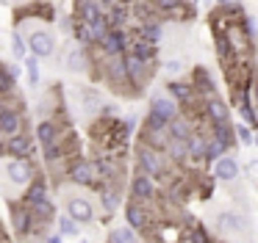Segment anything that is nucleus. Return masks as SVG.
I'll return each mask as SVG.
<instances>
[{
    "instance_id": "f257e3e1",
    "label": "nucleus",
    "mask_w": 258,
    "mask_h": 243,
    "mask_svg": "<svg viewBox=\"0 0 258 243\" xmlns=\"http://www.w3.org/2000/svg\"><path fill=\"white\" fill-rule=\"evenodd\" d=\"M136 166H139V171L150 174L153 180H156V177H164V180H167L169 177V158L164 152H158V149L145 147V144L136 147Z\"/></svg>"
},
{
    "instance_id": "f03ea898",
    "label": "nucleus",
    "mask_w": 258,
    "mask_h": 243,
    "mask_svg": "<svg viewBox=\"0 0 258 243\" xmlns=\"http://www.w3.org/2000/svg\"><path fill=\"white\" fill-rule=\"evenodd\" d=\"M214 229L219 232V235H247L250 232V221H247V215L236 213V210H222V213H217V218H214Z\"/></svg>"
},
{
    "instance_id": "7ed1b4c3",
    "label": "nucleus",
    "mask_w": 258,
    "mask_h": 243,
    "mask_svg": "<svg viewBox=\"0 0 258 243\" xmlns=\"http://www.w3.org/2000/svg\"><path fill=\"white\" fill-rule=\"evenodd\" d=\"M103 53V58H114V55H125L131 50V36L125 28H108V33L103 36V42L97 44Z\"/></svg>"
},
{
    "instance_id": "20e7f679",
    "label": "nucleus",
    "mask_w": 258,
    "mask_h": 243,
    "mask_svg": "<svg viewBox=\"0 0 258 243\" xmlns=\"http://www.w3.org/2000/svg\"><path fill=\"white\" fill-rule=\"evenodd\" d=\"M28 53L36 55V58H50L53 53H56V36H53V31H47V28H36V31L28 33Z\"/></svg>"
},
{
    "instance_id": "39448f33",
    "label": "nucleus",
    "mask_w": 258,
    "mask_h": 243,
    "mask_svg": "<svg viewBox=\"0 0 258 243\" xmlns=\"http://www.w3.org/2000/svg\"><path fill=\"white\" fill-rule=\"evenodd\" d=\"M67 177L73 185H81V188H89V185H97V169H95V160H86V158H75L67 169Z\"/></svg>"
},
{
    "instance_id": "423d86ee",
    "label": "nucleus",
    "mask_w": 258,
    "mask_h": 243,
    "mask_svg": "<svg viewBox=\"0 0 258 243\" xmlns=\"http://www.w3.org/2000/svg\"><path fill=\"white\" fill-rule=\"evenodd\" d=\"M6 180L17 188H28L34 182V163L31 158H12L6 163Z\"/></svg>"
},
{
    "instance_id": "0eeeda50",
    "label": "nucleus",
    "mask_w": 258,
    "mask_h": 243,
    "mask_svg": "<svg viewBox=\"0 0 258 243\" xmlns=\"http://www.w3.org/2000/svg\"><path fill=\"white\" fill-rule=\"evenodd\" d=\"M12 226H14V232H17L20 237H28V235H34L36 229H42V221H36V215L31 213V207H25V204H14Z\"/></svg>"
},
{
    "instance_id": "6e6552de",
    "label": "nucleus",
    "mask_w": 258,
    "mask_h": 243,
    "mask_svg": "<svg viewBox=\"0 0 258 243\" xmlns=\"http://www.w3.org/2000/svg\"><path fill=\"white\" fill-rule=\"evenodd\" d=\"M125 69H128V83L134 88V94H139V88L147 83L153 72V64H145L142 58H136L134 53H125Z\"/></svg>"
},
{
    "instance_id": "1a4fd4ad",
    "label": "nucleus",
    "mask_w": 258,
    "mask_h": 243,
    "mask_svg": "<svg viewBox=\"0 0 258 243\" xmlns=\"http://www.w3.org/2000/svg\"><path fill=\"white\" fill-rule=\"evenodd\" d=\"M67 215L75 218L78 224H92V221H95V204L86 196H81V193H73V196L67 199Z\"/></svg>"
},
{
    "instance_id": "9d476101",
    "label": "nucleus",
    "mask_w": 258,
    "mask_h": 243,
    "mask_svg": "<svg viewBox=\"0 0 258 243\" xmlns=\"http://www.w3.org/2000/svg\"><path fill=\"white\" fill-rule=\"evenodd\" d=\"M214 180L217 182H236L239 180V174H241V163H239V158L236 155H222V158L214 163Z\"/></svg>"
},
{
    "instance_id": "9b49d317",
    "label": "nucleus",
    "mask_w": 258,
    "mask_h": 243,
    "mask_svg": "<svg viewBox=\"0 0 258 243\" xmlns=\"http://www.w3.org/2000/svg\"><path fill=\"white\" fill-rule=\"evenodd\" d=\"M17 133H23V113L17 108H12V105L0 102V136L12 138Z\"/></svg>"
},
{
    "instance_id": "f8f14e48",
    "label": "nucleus",
    "mask_w": 258,
    "mask_h": 243,
    "mask_svg": "<svg viewBox=\"0 0 258 243\" xmlns=\"http://www.w3.org/2000/svg\"><path fill=\"white\" fill-rule=\"evenodd\" d=\"M203 116H206L208 125H222V122H230V108L225 99L208 97V99H203Z\"/></svg>"
},
{
    "instance_id": "ddd939ff",
    "label": "nucleus",
    "mask_w": 258,
    "mask_h": 243,
    "mask_svg": "<svg viewBox=\"0 0 258 243\" xmlns=\"http://www.w3.org/2000/svg\"><path fill=\"white\" fill-rule=\"evenodd\" d=\"M191 88H195V94H200L203 99H208V97H217V86H214V77H211V72L206 69V66H195L191 69Z\"/></svg>"
},
{
    "instance_id": "4468645a",
    "label": "nucleus",
    "mask_w": 258,
    "mask_h": 243,
    "mask_svg": "<svg viewBox=\"0 0 258 243\" xmlns=\"http://www.w3.org/2000/svg\"><path fill=\"white\" fill-rule=\"evenodd\" d=\"M150 113L161 116L164 122H172L175 116L180 113V105L175 102L169 94H153V97H150Z\"/></svg>"
},
{
    "instance_id": "2eb2a0df",
    "label": "nucleus",
    "mask_w": 258,
    "mask_h": 243,
    "mask_svg": "<svg viewBox=\"0 0 258 243\" xmlns=\"http://www.w3.org/2000/svg\"><path fill=\"white\" fill-rule=\"evenodd\" d=\"M153 193H156V182H153L150 174L139 171V174L131 177V196H134V202L145 204L147 199H153Z\"/></svg>"
},
{
    "instance_id": "dca6fc26",
    "label": "nucleus",
    "mask_w": 258,
    "mask_h": 243,
    "mask_svg": "<svg viewBox=\"0 0 258 243\" xmlns=\"http://www.w3.org/2000/svg\"><path fill=\"white\" fill-rule=\"evenodd\" d=\"M103 17H106V9H103L97 0H78V3H75V20L78 22L92 25V22L103 20Z\"/></svg>"
},
{
    "instance_id": "f3484780",
    "label": "nucleus",
    "mask_w": 258,
    "mask_h": 243,
    "mask_svg": "<svg viewBox=\"0 0 258 243\" xmlns=\"http://www.w3.org/2000/svg\"><path fill=\"white\" fill-rule=\"evenodd\" d=\"M167 94L175 99L178 105H195L197 102V94H195V88H191V83H186V80H167Z\"/></svg>"
},
{
    "instance_id": "a211bd4d",
    "label": "nucleus",
    "mask_w": 258,
    "mask_h": 243,
    "mask_svg": "<svg viewBox=\"0 0 258 243\" xmlns=\"http://www.w3.org/2000/svg\"><path fill=\"white\" fill-rule=\"evenodd\" d=\"M6 155H12V158H31L34 155V138L28 133H17V136L6 138Z\"/></svg>"
},
{
    "instance_id": "6ab92c4d",
    "label": "nucleus",
    "mask_w": 258,
    "mask_h": 243,
    "mask_svg": "<svg viewBox=\"0 0 258 243\" xmlns=\"http://www.w3.org/2000/svg\"><path fill=\"white\" fill-rule=\"evenodd\" d=\"M214 50H217V58L222 66H230L239 55H236L233 44H230V36L228 31H214Z\"/></svg>"
},
{
    "instance_id": "aec40b11",
    "label": "nucleus",
    "mask_w": 258,
    "mask_h": 243,
    "mask_svg": "<svg viewBox=\"0 0 258 243\" xmlns=\"http://www.w3.org/2000/svg\"><path fill=\"white\" fill-rule=\"evenodd\" d=\"M211 127V138L217 144H222L225 149H236V144H239V138H236V127L230 125V122H222V125H208Z\"/></svg>"
},
{
    "instance_id": "412c9836",
    "label": "nucleus",
    "mask_w": 258,
    "mask_h": 243,
    "mask_svg": "<svg viewBox=\"0 0 258 243\" xmlns=\"http://www.w3.org/2000/svg\"><path fill=\"white\" fill-rule=\"evenodd\" d=\"M128 53H134L136 58H142L145 64H156L158 44L147 42V39H142V36H134V39H131V50H128Z\"/></svg>"
},
{
    "instance_id": "4be33fe9",
    "label": "nucleus",
    "mask_w": 258,
    "mask_h": 243,
    "mask_svg": "<svg viewBox=\"0 0 258 243\" xmlns=\"http://www.w3.org/2000/svg\"><path fill=\"white\" fill-rule=\"evenodd\" d=\"M64 66H67L70 72H86V66H89V50L81 47V44L70 47L67 53H64Z\"/></svg>"
},
{
    "instance_id": "5701e85b",
    "label": "nucleus",
    "mask_w": 258,
    "mask_h": 243,
    "mask_svg": "<svg viewBox=\"0 0 258 243\" xmlns=\"http://www.w3.org/2000/svg\"><path fill=\"white\" fill-rule=\"evenodd\" d=\"M45 199H50L47 196V180L34 177V182H31V185L25 188V193H23V204L25 207H36V204L45 202Z\"/></svg>"
},
{
    "instance_id": "b1692460",
    "label": "nucleus",
    "mask_w": 258,
    "mask_h": 243,
    "mask_svg": "<svg viewBox=\"0 0 258 243\" xmlns=\"http://www.w3.org/2000/svg\"><path fill=\"white\" fill-rule=\"evenodd\" d=\"M195 130H197L195 122H191L189 113H183V110H180V113L169 122V138H183V141H189Z\"/></svg>"
},
{
    "instance_id": "393cba45",
    "label": "nucleus",
    "mask_w": 258,
    "mask_h": 243,
    "mask_svg": "<svg viewBox=\"0 0 258 243\" xmlns=\"http://www.w3.org/2000/svg\"><path fill=\"white\" fill-rule=\"evenodd\" d=\"M125 221H128V226H131L134 232L145 229V226H147V213H145V204H142V202H134V199H131V202L125 204Z\"/></svg>"
},
{
    "instance_id": "a878e982",
    "label": "nucleus",
    "mask_w": 258,
    "mask_h": 243,
    "mask_svg": "<svg viewBox=\"0 0 258 243\" xmlns=\"http://www.w3.org/2000/svg\"><path fill=\"white\" fill-rule=\"evenodd\" d=\"M136 36L147 39V42H153V44H161V39H164V25H161V20H158V17H153V20L139 22V28H136Z\"/></svg>"
},
{
    "instance_id": "bb28decb",
    "label": "nucleus",
    "mask_w": 258,
    "mask_h": 243,
    "mask_svg": "<svg viewBox=\"0 0 258 243\" xmlns=\"http://www.w3.org/2000/svg\"><path fill=\"white\" fill-rule=\"evenodd\" d=\"M164 155L169 158V163H189L191 160L189 158V141H183V138H169Z\"/></svg>"
},
{
    "instance_id": "cd10ccee",
    "label": "nucleus",
    "mask_w": 258,
    "mask_h": 243,
    "mask_svg": "<svg viewBox=\"0 0 258 243\" xmlns=\"http://www.w3.org/2000/svg\"><path fill=\"white\" fill-rule=\"evenodd\" d=\"M36 141L42 144V147H50V144L58 141V127L53 119H42L39 125H36Z\"/></svg>"
},
{
    "instance_id": "c85d7f7f",
    "label": "nucleus",
    "mask_w": 258,
    "mask_h": 243,
    "mask_svg": "<svg viewBox=\"0 0 258 243\" xmlns=\"http://www.w3.org/2000/svg\"><path fill=\"white\" fill-rule=\"evenodd\" d=\"M128 9H125L122 3H117V6H111V9L106 11V22H108V28H125L128 25Z\"/></svg>"
},
{
    "instance_id": "c756f323",
    "label": "nucleus",
    "mask_w": 258,
    "mask_h": 243,
    "mask_svg": "<svg viewBox=\"0 0 258 243\" xmlns=\"http://www.w3.org/2000/svg\"><path fill=\"white\" fill-rule=\"evenodd\" d=\"M95 169H97V177L100 180H114V174H117V160L108 158V155H100V158L95 160Z\"/></svg>"
},
{
    "instance_id": "7c9ffc66",
    "label": "nucleus",
    "mask_w": 258,
    "mask_h": 243,
    "mask_svg": "<svg viewBox=\"0 0 258 243\" xmlns=\"http://www.w3.org/2000/svg\"><path fill=\"white\" fill-rule=\"evenodd\" d=\"M206 144H208V136H203L200 130L191 133V138H189V158L191 160H203V155H206Z\"/></svg>"
},
{
    "instance_id": "2f4dec72",
    "label": "nucleus",
    "mask_w": 258,
    "mask_h": 243,
    "mask_svg": "<svg viewBox=\"0 0 258 243\" xmlns=\"http://www.w3.org/2000/svg\"><path fill=\"white\" fill-rule=\"evenodd\" d=\"M12 55H14L17 61H25V58L31 55V53H28V39H25L20 31H12Z\"/></svg>"
},
{
    "instance_id": "473e14b6",
    "label": "nucleus",
    "mask_w": 258,
    "mask_h": 243,
    "mask_svg": "<svg viewBox=\"0 0 258 243\" xmlns=\"http://www.w3.org/2000/svg\"><path fill=\"white\" fill-rule=\"evenodd\" d=\"M14 86H17V75L9 64H0V94H12Z\"/></svg>"
},
{
    "instance_id": "72a5a7b5",
    "label": "nucleus",
    "mask_w": 258,
    "mask_h": 243,
    "mask_svg": "<svg viewBox=\"0 0 258 243\" xmlns=\"http://www.w3.org/2000/svg\"><path fill=\"white\" fill-rule=\"evenodd\" d=\"M222 155H228V149H225L222 144H217V141H214L211 136H208V144H206V155H203V163L214 166V163H217L219 158H222Z\"/></svg>"
},
{
    "instance_id": "f704fd0d",
    "label": "nucleus",
    "mask_w": 258,
    "mask_h": 243,
    "mask_svg": "<svg viewBox=\"0 0 258 243\" xmlns=\"http://www.w3.org/2000/svg\"><path fill=\"white\" fill-rule=\"evenodd\" d=\"M31 213L36 215V221H42V224H50L53 215H56V204H53L50 199H45V202H39L36 207H31Z\"/></svg>"
},
{
    "instance_id": "c9c22d12",
    "label": "nucleus",
    "mask_w": 258,
    "mask_h": 243,
    "mask_svg": "<svg viewBox=\"0 0 258 243\" xmlns=\"http://www.w3.org/2000/svg\"><path fill=\"white\" fill-rule=\"evenodd\" d=\"M78 232H81V224H78V221L70 218L67 213L58 215V235H61V237H75Z\"/></svg>"
},
{
    "instance_id": "e433bc0d",
    "label": "nucleus",
    "mask_w": 258,
    "mask_h": 243,
    "mask_svg": "<svg viewBox=\"0 0 258 243\" xmlns=\"http://www.w3.org/2000/svg\"><path fill=\"white\" fill-rule=\"evenodd\" d=\"M108 243H139V240H136V232L131 226H117V229L108 232Z\"/></svg>"
},
{
    "instance_id": "4c0bfd02",
    "label": "nucleus",
    "mask_w": 258,
    "mask_h": 243,
    "mask_svg": "<svg viewBox=\"0 0 258 243\" xmlns=\"http://www.w3.org/2000/svg\"><path fill=\"white\" fill-rule=\"evenodd\" d=\"M100 204H103V210H106V213H114V210L119 207V191H117V188H111V191H108V188H103Z\"/></svg>"
},
{
    "instance_id": "58836bf2",
    "label": "nucleus",
    "mask_w": 258,
    "mask_h": 243,
    "mask_svg": "<svg viewBox=\"0 0 258 243\" xmlns=\"http://www.w3.org/2000/svg\"><path fill=\"white\" fill-rule=\"evenodd\" d=\"M189 243H214V237L203 224H191L189 226Z\"/></svg>"
},
{
    "instance_id": "ea45409f",
    "label": "nucleus",
    "mask_w": 258,
    "mask_h": 243,
    "mask_svg": "<svg viewBox=\"0 0 258 243\" xmlns=\"http://www.w3.org/2000/svg\"><path fill=\"white\" fill-rule=\"evenodd\" d=\"M186 69V61L183 58H167L164 61V75L169 77V80H178V75Z\"/></svg>"
},
{
    "instance_id": "a19ab883",
    "label": "nucleus",
    "mask_w": 258,
    "mask_h": 243,
    "mask_svg": "<svg viewBox=\"0 0 258 243\" xmlns=\"http://www.w3.org/2000/svg\"><path fill=\"white\" fill-rule=\"evenodd\" d=\"M23 64H25V72H28V83L31 86H39V58H36V55H28Z\"/></svg>"
},
{
    "instance_id": "79ce46f5",
    "label": "nucleus",
    "mask_w": 258,
    "mask_h": 243,
    "mask_svg": "<svg viewBox=\"0 0 258 243\" xmlns=\"http://www.w3.org/2000/svg\"><path fill=\"white\" fill-rule=\"evenodd\" d=\"M252 136H255V130H252L250 125H236V138H239V144H244V147H252Z\"/></svg>"
},
{
    "instance_id": "37998d69",
    "label": "nucleus",
    "mask_w": 258,
    "mask_h": 243,
    "mask_svg": "<svg viewBox=\"0 0 258 243\" xmlns=\"http://www.w3.org/2000/svg\"><path fill=\"white\" fill-rule=\"evenodd\" d=\"M119 125H122V136L131 138V136H134V130H136V125H139V119H136V116H122Z\"/></svg>"
},
{
    "instance_id": "c03bdc74",
    "label": "nucleus",
    "mask_w": 258,
    "mask_h": 243,
    "mask_svg": "<svg viewBox=\"0 0 258 243\" xmlns=\"http://www.w3.org/2000/svg\"><path fill=\"white\" fill-rule=\"evenodd\" d=\"M244 174L247 177H255L258 174V160H250V163L244 166Z\"/></svg>"
},
{
    "instance_id": "a18cd8bd",
    "label": "nucleus",
    "mask_w": 258,
    "mask_h": 243,
    "mask_svg": "<svg viewBox=\"0 0 258 243\" xmlns=\"http://www.w3.org/2000/svg\"><path fill=\"white\" fill-rule=\"evenodd\" d=\"M252 105L258 110V77H252Z\"/></svg>"
},
{
    "instance_id": "49530a36",
    "label": "nucleus",
    "mask_w": 258,
    "mask_h": 243,
    "mask_svg": "<svg viewBox=\"0 0 258 243\" xmlns=\"http://www.w3.org/2000/svg\"><path fill=\"white\" fill-rule=\"evenodd\" d=\"M97 3L103 6V9H111V6H117V3H122V0H97Z\"/></svg>"
},
{
    "instance_id": "de8ad7c7",
    "label": "nucleus",
    "mask_w": 258,
    "mask_h": 243,
    "mask_svg": "<svg viewBox=\"0 0 258 243\" xmlns=\"http://www.w3.org/2000/svg\"><path fill=\"white\" fill-rule=\"evenodd\" d=\"M45 243H61V235H47Z\"/></svg>"
},
{
    "instance_id": "09e8293b",
    "label": "nucleus",
    "mask_w": 258,
    "mask_h": 243,
    "mask_svg": "<svg viewBox=\"0 0 258 243\" xmlns=\"http://www.w3.org/2000/svg\"><path fill=\"white\" fill-rule=\"evenodd\" d=\"M6 155V141H3V136H0V158Z\"/></svg>"
},
{
    "instance_id": "8fccbe9b",
    "label": "nucleus",
    "mask_w": 258,
    "mask_h": 243,
    "mask_svg": "<svg viewBox=\"0 0 258 243\" xmlns=\"http://www.w3.org/2000/svg\"><path fill=\"white\" fill-rule=\"evenodd\" d=\"M252 147H258V130H255V136H252Z\"/></svg>"
},
{
    "instance_id": "3c124183",
    "label": "nucleus",
    "mask_w": 258,
    "mask_h": 243,
    "mask_svg": "<svg viewBox=\"0 0 258 243\" xmlns=\"http://www.w3.org/2000/svg\"><path fill=\"white\" fill-rule=\"evenodd\" d=\"M217 3H219V6H225V3H230V0H217Z\"/></svg>"
},
{
    "instance_id": "603ef678",
    "label": "nucleus",
    "mask_w": 258,
    "mask_h": 243,
    "mask_svg": "<svg viewBox=\"0 0 258 243\" xmlns=\"http://www.w3.org/2000/svg\"><path fill=\"white\" fill-rule=\"evenodd\" d=\"M25 3H31V0H25Z\"/></svg>"
},
{
    "instance_id": "864d4df0",
    "label": "nucleus",
    "mask_w": 258,
    "mask_h": 243,
    "mask_svg": "<svg viewBox=\"0 0 258 243\" xmlns=\"http://www.w3.org/2000/svg\"><path fill=\"white\" fill-rule=\"evenodd\" d=\"M81 243H86V240H81Z\"/></svg>"
}]
</instances>
